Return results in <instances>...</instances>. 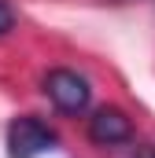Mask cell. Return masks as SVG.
<instances>
[{"mask_svg":"<svg viewBox=\"0 0 155 158\" xmlns=\"http://www.w3.org/2000/svg\"><path fill=\"white\" fill-rule=\"evenodd\" d=\"M59 143V136L33 114H22L7 125V158H37L52 151Z\"/></svg>","mask_w":155,"mask_h":158,"instance_id":"cell-1","label":"cell"},{"mask_svg":"<svg viewBox=\"0 0 155 158\" xmlns=\"http://www.w3.org/2000/svg\"><path fill=\"white\" fill-rule=\"evenodd\" d=\"M44 92H48V99H52L63 114H81V110L92 103L89 81L81 77L78 70H63V66L44 77Z\"/></svg>","mask_w":155,"mask_h":158,"instance_id":"cell-2","label":"cell"},{"mask_svg":"<svg viewBox=\"0 0 155 158\" xmlns=\"http://www.w3.org/2000/svg\"><path fill=\"white\" fill-rule=\"evenodd\" d=\"M89 136H92V143H100V147H115V143H126V140L133 136V125H129V118H126L118 107H100V110L89 118Z\"/></svg>","mask_w":155,"mask_h":158,"instance_id":"cell-3","label":"cell"},{"mask_svg":"<svg viewBox=\"0 0 155 158\" xmlns=\"http://www.w3.org/2000/svg\"><path fill=\"white\" fill-rule=\"evenodd\" d=\"M11 26H15V15H11V7H7V4L0 0V37H4V33H7Z\"/></svg>","mask_w":155,"mask_h":158,"instance_id":"cell-4","label":"cell"},{"mask_svg":"<svg viewBox=\"0 0 155 158\" xmlns=\"http://www.w3.org/2000/svg\"><path fill=\"white\" fill-rule=\"evenodd\" d=\"M137 158H155V147H140V151H137Z\"/></svg>","mask_w":155,"mask_h":158,"instance_id":"cell-5","label":"cell"}]
</instances>
